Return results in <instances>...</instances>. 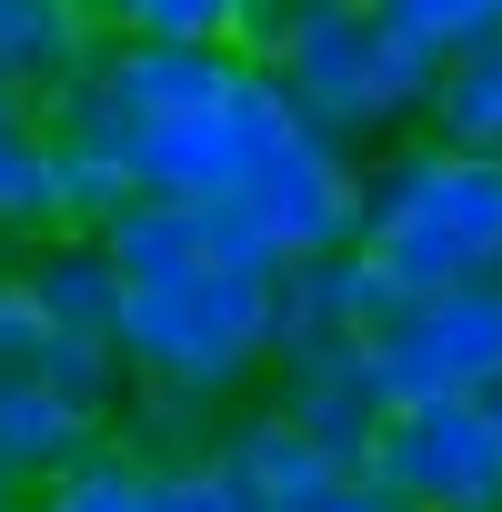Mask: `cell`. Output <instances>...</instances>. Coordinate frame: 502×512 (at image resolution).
Wrapping results in <instances>:
<instances>
[{
  "instance_id": "cell-3",
  "label": "cell",
  "mask_w": 502,
  "mask_h": 512,
  "mask_svg": "<svg viewBox=\"0 0 502 512\" xmlns=\"http://www.w3.org/2000/svg\"><path fill=\"white\" fill-rule=\"evenodd\" d=\"M362 251L382 262V282L402 302L502 282V161L452 151L432 131L382 141L362 161Z\"/></svg>"
},
{
  "instance_id": "cell-1",
  "label": "cell",
  "mask_w": 502,
  "mask_h": 512,
  "mask_svg": "<svg viewBox=\"0 0 502 512\" xmlns=\"http://www.w3.org/2000/svg\"><path fill=\"white\" fill-rule=\"evenodd\" d=\"M111 262L131 282V382L181 392V402H241L251 382H272L282 352V262L251 241L241 211L201 201H131L111 231Z\"/></svg>"
},
{
  "instance_id": "cell-19",
  "label": "cell",
  "mask_w": 502,
  "mask_h": 512,
  "mask_svg": "<svg viewBox=\"0 0 502 512\" xmlns=\"http://www.w3.org/2000/svg\"><path fill=\"white\" fill-rule=\"evenodd\" d=\"M262 512H402V502H392L362 462H322L312 482H292V492H282V502H262Z\"/></svg>"
},
{
  "instance_id": "cell-6",
  "label": "cell",
  "mask_w": 502,
  "mask_h": 512,
  "mask_svg": "<svg viewBox=\"0 0 502 512\" xmlns=\"http://www.w3.org/2000/svg\"><path fill=\"white\" fill-rule=\"evenodd\" d=\"M251 221V241L272 251V262H332V251H362V151L322 141V131H292L262 171H251V191L231 201Z\"/></svg>"
},
{
  "instance_id": "cell-17",
  "label": "cell",
  "mask_w": 502,
  "mask_h": 512,
  "mask_svg": "<svg viewBox=\"0 0 502 512\" xmlns=\"http://www.w3.org/2000/svg\"><path fill=\"white\" fill-rule=\"evenodd\" d=\"M382 21L412 31V41H432V51L452 61V51H472V41L502 31V0H382Z\"/></svg>"
},
{
  "instance_id": "cell-10",
  "label": "cell",
  "mask_w": 502,
  "mask_h": 512,
  "mask_svg": "<svg viewBox=\"0 0 502 512\" xmlns=\"http://www.w3.org/2000/svg\"><path fill=\"white\" fill-rule=\"evenodd\" d=\"M392 312H402V292L382 282L372 251H332V262L282 272V342H372Z\"/></svg>"
},
{
  "instance_id": "cell-8",
  "label": "cell",
  "mask_w": 502,
  "mask_h": 512,
  "mask_svg": "<svg viewBox=\"0 0 502 512\" xmlns=\"http://www.w3.org/2000/svg\"><path fill=\"white\" fill-rule=\"evenodd\" d=\"M101 11L91 0H0V101L51 111L91 61H101Z\"/></svg>"
},
{
  "instance_id": "cell-18",
  "label": "cell",
  "mask_w": 502,
  "mask_h": 512,
  "mask_svg": "<svg viewBox=\"0 0 502 512\" xmlns=\"http://www.w3.org/2000/svg\"><path fill=\"white\" fill-rule=\"evenodd\" d=\"M51 342H61V332H51V312L31 302V282L0 272V382H31V372L51 362Z\"/></svg>"
},
{
  "instance_id": "cell-5",
  "label": "cell",
  "mask_w": 502,
  "mask_h": 512,
  "mask_svg": "<svg viewBox=\"0 0 502 512\" xmlns=\"http://www.w3.org/2000/svg\"><path fill=\"white\" fill-rule=\"evenodd\" d=\"M372 362H382L392 412L402 402H482L502 382V282H462V292L402 302L372 332Z\"/></svg>"
},
{
  "instance_id": "cell-20",
  "label": "cell",
  "mask_w": 502,
  "mask_h": 512,
  "mask_svg": "<svg viewBox=\"0 0 502 512\" xmlns=\"http://www.w3.org/2000/svg\"><path fill=\"white\" fill-rule=\"evenodd\" d=\"M21 502H31V492H21V482H11V472H0V512H21Z\"/></svg>"
},
{
  "instance_id": "cell-12",
  "label": "cell",
  "mask_w": 502,
  "mask_h": 512,
  "mask_svg": "<svg viewBox=\"0 0 502 512\" xmlns=\"http://www.w3.org/2000/svg\"><path fill=\"white\" fill-rule=\"evenodd\" d=\"M61 231V131L31 101H0V241H51Z\"/></svg>"
},
{
  "instance_id": "cell-21",
  "label": "cell",
  "mask_w": 502,
  "mask_h": 512,
  "mask_svg": "<svg viewBox=\"0 0 502 512\" xmlns=\"http://www.w3.org/2000/svg\"><path fill=\"white\" fill-rule=\"evenodd\" d=\"M482 422H492V432H502V382H492V392H482Z\"/></svg>"
},
{
  "instance_id": "cell-15",
  "label": "cell",
  "mask_w": 502,
  "mask_h": 512,
  "mask_svg": "<svg viewBox=\"0 0 502 512\" xmlns=\"http://www.w3.org/2000/svg\"><path fill=\"white\" fill-rule=\"evenodd\" d=\"M21 512H151V472L111 442V452H91L81 472H61L51 492H31Z\"/></svg>"
},
{
  "instance_id": "cell-16",
  "label": "cell",
  "mask_w": 502,
  "mask_h": 512,
  "mask_svg": "<svg viewBox=\"0 0 502 512\" xmlns=\"http://www.w3.org/2000/svg\"><path fill=\"white\" fill-rule=\"evenodd\" d=\"M151 512H262V502H251V482L221 452H191V462H161L151 472Z\"/></svg>"
},
{
  "instance_id": "cell-9",
  "label": "cell",
  "mask_w": 502,
  "mask_h": 512,
  "mask_svg": "<svg viewBox=\"0 0 502 512\" xmlns=\"http://www.w3.org/2000/svg\"><path fill=\"white\" fill-rule=\"evenodd\" d=\"M11 272L31 282V302L51 312L61 342H121V322H131V282H121V262H111L101 231H51V241L21 251Z\"/></svg>"
},
{
  "instance_id": "cell-14",
  "label": "cell",
  "mask_w": 502,
  "mask_h": 512,
  "mask_svg": "<svg viewBox=\"0 0 502 512\" xmlns=\"http://www.w3.org/2000/svg\"><path fill=\"white\" fill-rule=\"evenodd\" d=\"M422 131L452 141V151H492L502 161V31L442 61V91H432V121Z\"/></svg>"
},
{
  "instance_id": "cell-22",
  "label": "cell",
  "mask_w": 502,
  "mask_h": 512,
  "mask_svg": "<svg viewBox=\"0 0 502 512\" xmlns=\"http://www.w3.org/2000/svg\"><path fill=\"white\" fill-rule=\"evenodd\" d=\"M91 11H101V0H91Z\"/></svg>"
},
{
  "instance_id": "cell-2",
  "label": "cell",
  "mask_w": 502,
  "mask_h": 512,
  "mask_svg": "<svg viewBox=\"0 0 502 512\" xmlns=\"http://www.w3.org/2000/svg\"><path fill=\"white\" fill-rule=\"evenodd\" d=\"M251 61L282 81L302 131H322L362 161L382 141H412V121H432V91H442V51L392 31L382 0H272Z\"/></svg>"
},
{
  "instance_id": "cell-7",
  "label": "cell",
  "mask_w": 502,
  "mask_h": 512,
  "mask_svg": "<svg viewBox=\"0 0 502 512\" xmlns=\"http://www.w3.org/2000/svg\"><path fill=\"white\" fill-rule=\"evenodd\" d=\"M272 412L302 422L322 452L362 462L372 432L392 422V392H382L372 342H282V352H272Z\"/></svg>"
},
{
  "instance_id": "cell-4",
  "label": "cell",
  "mask_w": 502,
  "mask_h": 512,
  "mask_svg": "<svg viewBox=\"0 0 502 512\" xmlns=\"http://www.w3.org/2000/svg\"><path fill=\"white\" fill-rule=\"evenodd\" d=\"M362 472L402 502V512H502V432L482 422V402H402Z\"/></svg>"
},
{
  "instance_id": "cell-13",
  "label": "cell",
  "mask_w": 502,
  "mask_h": 512,
  "mask_svg": "<svg viewBox=\"0 0 502 512\" xmlns=\"http://www.w3.org/2000/svg\"><path fill=\"white\" fill-rule=\"evenodd\" d=\"M272 0H101L111 41H161V51H251Z\"/></svg>"
},
{
  "instance_id": "cell-11",
  "label": "cell",
  "mask_w": 502,
  "mask_h": 512,
  "mask_svg": "<svg viewBox=\"0 0 502 512\" xmlns=\"http://www.w3.org/2000/svg\"><path fill=\"white\" fill-rule=\"evenodd\" d=\"M91 452H111V432H101L81 402H61L41 372H31V382H0V472H11L21 492H51V482L81 472Z\"/></svg>"
}]
</instances>
